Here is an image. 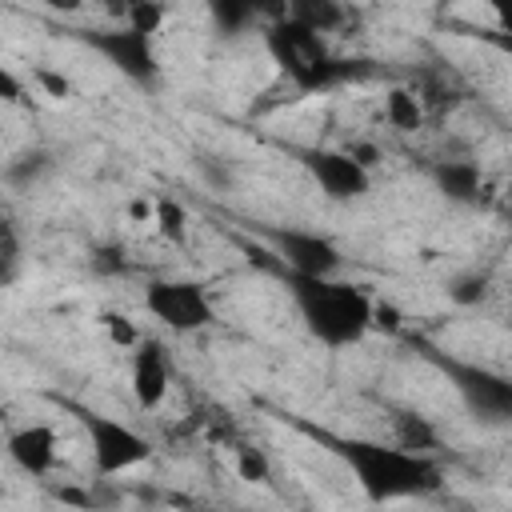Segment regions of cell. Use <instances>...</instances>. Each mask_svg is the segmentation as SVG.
Here are the masks:
<instances>
[{
  "label": "cell",
  "mask_w": 512,
  "mask_h": 512,
  "mask_svg": "<svg viewBox=\"0 0 512 512\" xmlns=\"http://www.w3.org/2000/svg\"><path fill=\"white\" fill-rule=\"evenodd\" d=\"M428 360L448 376L452 392L460 396V404L468 408L472 420L480 424H512V376L472 364V360H456L444 356L436 348H428Z\"/></svg>",
  "instance_id": "277c9868"
},
{
  "label": "cell",
  "mask_w": 512,
  "mask_h": 512,
  "mask_svg": "<svg viewBox=\"0 0 512 512\" xmlns=\"http://www.w3.org/2000/svg\"><path fill=\"white\" fill-rule=\"evenodd\" d=\"M128 388H132V400L152 412L168 400V388H172V364H168V352L160 340H140L132 352H128Z\"/></svg>",
  "instance_id": "30bf717a"
},
{
  "label": "cell",
  "mask_w": 512,
  "mask_h": 512,
  "mask_svg": "<svg viewBox=\"0 0 512 512\" xmlns=\"http://www.w3.org/2000/svg\"><path fill=\"white\" fill-rule=\"evenodd\" d=\"M8 460L24 476H48L60 460V436L48 424H20L8 432Z\"/></svg>",
  "instance_id": "8fae6325"
},
{
  "label": "cell",
  "mask_w": 512,
  "mask_h": 512,
  "mask_svg": "<svg viewBox=\"0 0 512 512\" xmlns=\"http://www.w3.org/2000/svg\"><path fill=\"white\" fill-rule=\"evenodd\" d=\"M484 40L496 48V52H504V56H512V36H500V32H484Z\"/></svg>",
  "instance_id": "d4e9b609"
},
{
  "label": "cell",
  "mask_w": 512,
  "mask_h": 512,
  "mask_svg": "<svg viewBox=\"0 0 512 512\" xmlns=\"http://www.w3.org/2000/svg\"><path fill=\"white\" fill-rule=\"evenodd\" d=\"M284 16L324 36V32H332V28L344 20V8H336V4H328V0H296L292 8H284Z\"/></svg>",
  "instance_id": "5bb4252c"
},
{
  "label": "cell",
  "mask_w": 512,
  "mask_h": 512,
  "mask_svg": "<svg viewBox=\"0 0 512 512\" xmlns=\"http://www.w3.org/2000/svg\"><path fill=\"white\" fill-rule=\"evenodd\" d=\"M16 236H12V224H4V280L16 276Z\"/></svg>",
  "instance_id": "cb8c5ba5"
},
{
  "label": "cell",
  "mask_w": 512,
  "mask_h": 512,
  "mask_svg": "<svg viewBox=\"0 0 512 512\" xmlns=\"http://www.w3.org/2000/svg\"><path fill=\"white\" fill-rule=\"evenodd\" d=\"M204 512H252V508H204Z\"/></svg>",
  "instance_id": "484cf974"
},
{
  "label": "cell",
  "mask_w": 512,
  "mask_h": 512,
  "mask_svg": "<svg viewBox=\"0 0 512 512\" xmlns=\"http://www.w3.org/2000/svg\"><path fill=\"white\" fill-rule=\"evenodd\" d=\"M124 24H132V28L148 32V36H156V32H160V24H164V8H160V4H128Z\"/></svg>",
  "instance_id": "d6986e66"
},
{
  "label": "cell",
  "mask_w": 512,
  "mask_h": 512,
  "mask_svg": "<svg viewBox=\"0 0 512 512\" xmlns=\"http://www.w3.org/2000/svg\"><path fill=\"white\" fill-rule=\"evenodd\" d=\"M100 324H104V332L112 336V344H120L124 352H132V348L144 340V336L128 324V316H120V312H104V316H100Z\"/></svg>",
  "instance_id": "ac0fdd59"
},
{
  "label": "cell",
  "mask_w": 512,
  "mask_h": 512,
  "mask_svg": "<svg viewBox=\"0 0 512 512\" xmlns=\"http://www.w3.org/2000/svg\"><path fill=\"white\" fill-rule=\"evenodd\" d=\"M432 184L452 200V204H476L480 200V188H484V176L472 160H440L432 168Z\"/></svg>",
  "instance_id": "7c38bea8"
},
{
  "label": "cell",
  "mask_w": 512,
  "mask_h": 512,
  "mask_svg": "<svg viewBox=\"0 0 512 512\" xmlns=\"http://www.w3.org/2000/svg\"><path fill=\"white\" fill-rule=\"evenodd\" d=\"M372 328L396 332V328H400V312H396L392 304H380V300H376V308H372Z\"/></svg>",
  "instance_id": "7402d4cb"
},
{
  "label": "cell",
  "mask_w": 512,
  "mask_h": 512,
  "mask_svg": "<svg viewBox=\"0 0 512 512\" xmlns=\"http://www.w3.org/2000/svg\"><path fill=\"white\" fill-rule=\"evenodd\" d=\"M396 424H400V436H396V444H404V448H412V452H428L432 448V428L420 420V416H412V412H400L396 416Z\"/></svg>",
  "instance_id": "9a60e30c"
},
{
  "label": "cell",
  "mask_w": 512,
  "mask_h": 512,
  "mask_svg": "<svg viewBox=\"0 0 512 512\" xmlns=\"http://www.w3.org/2000/svg\"><path fill=\"white\" fill-rule=\"evenodd\" d=\"M36 84H40L52 100H68V96H72V84H68V76H60V72L40 68V72H36Z\"/></svg>",
  "instance_id": "44dd1931"
},
{
  "label": "cell",
  "mask_w": 512,
  "mask_h": 512,
  "mask_svg": "<svg viewBox=\"0 0 512 512\" xmlns=\"http://www.w3.org/2000/svg\"><path fill=\"white\" fill-rule=\"evenodd\" d=\"M144 312L176 332V336H188V332H204L212 320H216V308H212V296L204 284L196 280H180V276H160V280H148L144 284Z\"/></svg>",
  "instance_id": "52a82bcc"
},
{
  "label": "cell",
  "mask_w": 512,
  "mask_h": 512,
  "mask_svg": "<svg viewBox=\"0 0 512 512\" xmlns=\"http://www.w3.org/2000/svg\"><path fill=\"white\" fill-rule=\"evenodd\" d=\"M356 480L368 504H396L432 496L444 484V472L432 452H412L396 440L372 436H340V432H312Z\"/></svg>",
  "instance_id": "6da1fadb"
},
{
  "label": "cell",
  "mask_w": 512,
  "mask_h": 512,
  "mask_svg": "<svg viewBox=\"0 0 512 512\" xmlns=\"http://www.w3.org/2000/svg\"><path fill=\"white\" fill-rule=\"evenodd\" d=\"M212 16H216V24H220L224 32H236L244 20H252V16H256V8H252V4H216V8H212Z\"/></svg>",
  "instance_id": "ffe728a7"
},
{
  "label": "cell",
  "mask_w": 512,
  "mask_h": 512,
  "mask_svg": "<svg viewBox=\"0 0 512 512\" xmlns=\"http://www.w3.org/2000/svg\"><path fill=\"white\" fill-rule=\"evenodd\" d=\"M236 472H240V480H248V484H264V480L272 476L268 456H264L260 448H240V452H236Z\"/></svg>",
  "instance_id": "e0dca14e"
},
{
  "label": "cell",
  "mask_w": 512,
  "mask_h": 512,
  "mask_svg": "<svg viewBox=\"0 0 512 512\" xmlns=\"http://www.w3.org/2000/svg\"><path fill=\"white\" fill-rule=\"evenodd\" d=\"M152 216H156V228L168 236V240H184V232H188V216H184V208L176 204V200H156V208H152Z\"/></svg>",
  "instance_id": "2e32d148"
},
{
  "label": "cell",
  "mask_w": 512,
  "mask_h": 512,
  "mask_svg": "<svg viewBox=\"0 0 512 512\" xmlns=\"http://www.w3.org/2000/svg\"><path fill=\"white\" fill-rule=\"evenodd\" d=\"M384 116H388L392 128L416 132V128L424 124V104H420V96H416L412 88H392V92L384 96Z\"/></svg>",
  "instance_id": "4fadbf2b"
},
{
  "label": "cell",
  "mask_w": 512,
  "mask_h": 512,
  "mask_svg": "<svg viewBox=\"0 0 512 512\" xmlns=\"http://www.w3.org/2000/svg\"><path fill=\"white\" fill-rule=\"evenodd\" d=\"M76 416L88 436V456H92L96 476H124L152 460V440L140 428H132L108 412H92V408H84Z\"/></svg>",
  "instance_id": "5b68a950"
},
{
  "label": "cell",
  "mask_w": 512,
  "mask_h": 512,
  "mask_svg": "<svg viewBox=\"0 0 512 512\" xmlns=\"http://www.w3.org/2000/svg\"><path fill=\"white\" fill-rule=\"evenodd\" d=\"M296 156H300L304 172L312 176V184L332 204L360 200L372 188V168L364 160H356L352 148H300Z\"/></svg>",
  "instance_id": "9c48e42d"
},
{
  "label": "cell",
  "mask_w": 512,
  "mask_h": 512,
  "mask_svg": "<svg viewBox=\"0 0 512 512\" xmlns=\"http://www.w3.org/2000/svg\"><path fill=\"white\" fill-rule=\"evenodd\" d=\"M280 276H340L344 252L316 228H264Z\"/></svg>",
  "instance_id": "ba28073f"
},
{
  "label": "cell",
  "mask_w": 512,
  "mask_h": 512,
  "mask_svg": "<svg viewBox=\"0 0 512 512\" xmlns=\"http://www.w3.org/2000/svg\"><path fill=\"white\" fill-rule=\"evenodd\" d=\"M264 48L268 56L276 60V68L284 72V80L304 92V96H316V92H328L332 84H340L348 76V64L328 48V40L288 16H280L268 32H264Z\"/></svg>",
  "instance_id": "3957f363"
},
{
  "label": "cell",
  "mask_w": 512,
  "mask_h": 512,
  "mask_svg": "<svg viewBox=\"0 0 512 512\" xmlns=\"http://www.w3.org/2000/svg\"><path fill=\"white\" fill-rule=\"evenodd\" d=\"M492 12V32H500V36H512V0H504V4H492L488 8Z\"/></svg>",
  "instance_id": "603a6c76"
},
{
  "label": "cell",
  "mask_w": 512,
  "mask_h": 512,
  "mask_svg": "<svg viewBox=\"0 0 512 512\" xmlns=\"http://www.w3.org/2000/svg\"><path fill=\"white\" fill-rule=\"evenodd\" d=\"M84 48H92L116 76L128 84L152 88L160 76V56H156V36L132 28V24H108V28H84L76 32Z\"/></svg>",
  "instance_id": "8992f818"
},
{
  "label": "cell",
  "mask_w": 512,
  "mask_h": 512,
  "mask_svg": "<svg viewBox=\"0 0 512 512\" xmlns=\"http://www.w3.org/2000/svg\"><path fill=\"white\" fill-rule=\"evenodd\" d=\"M304 332L324 348H352L372 332L376 300L340 276H284Z\"/></svg>",
  "instance_id": "7a4b0ae2"
}]
</instances>
